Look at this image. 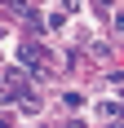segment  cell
I'll return each instance as SVG.
<instances>
[{"mask_svg": "<svg viewBox=\"0 0 124 128\" xmlns=\"http://www.w3.org/2000/svg\"><path fill=\"white\" fill-rule=\"evenodd\" d=\"M22 62L40 75V66L49 62V49H44V44H36V40H27V44H22Z\"/></svg>", "mask_w": 124, "mask_h": 128, "instance_id": "cell-1", "label": "cell"}, {"mask_svg": "<svg viewBox=\"0 0 124 128\" xmlns=\"http://www.w3.org/2000/svg\"><path fill=\"white\" fill-rule=\"evenodd\" d=\"M5 9L13 18H27V22H36V13H31V0H5Z\"/></svg>", "mask_w": 124, "mask_h": 128, "instance_id": "cell-2", "label": "cell"}, {"mask_svg": "<svg viewBox=\"0 0 124 128\" xmlns=\"http://www.w3.org/2000/svg\"><path fill=\"white\" fill-rule=\"evenodd\" d=\"M102 115H106V119H120V102H102Z\"/></svg>", "mask_w": 124, "mask_h": 128, "instance_id": "cell-3", "label": "cell"}, {"mask_svg": "<svg viewBox=\"0 0 124 128\" xmlns=\"http://www.w3.org/2000/svg\"><path fill=\"white\" fill-rule=\"evenodd\" d=\"M115 26H120V31H124V13H115Z\"/></svg>", "mask_w": 124, "mask_h": 128, "instance_id": "cell-4", "label": "cell"}, {"mask_svg": "<svg viewBox=\"0 0 124 128\" xmlns=\"http://www.w3.org/2000/svg\"><path fill=\"white\" fill-rule=\"evenodd\" d=\"M115 128H124V124H115Z\"/></svg>", "mask_w": 124, "mask_h": 128, "instance_id": "cell-5", "label": "cell"}]
</instances>
